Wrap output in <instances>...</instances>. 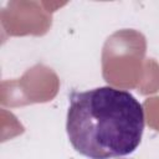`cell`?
Returning a JSON list of instances; mask_svg holds the SVG:
<instances>
[{"mask_svg": "<svg viewBox=\"0 0 159 159\" xmlns=\"http://www.w3.org/2000/svg\"><path fill=\"white\" fill-rule=\"evenodd\" d=\"M145 118L142 103L111 86L70 94L66 132L73 149L89 159L119 158L140 144Z\"/></svg>", "mask_w": 159, "mask_h": 159, "instance_id": "1", "label": "cell"}]
</instances>
